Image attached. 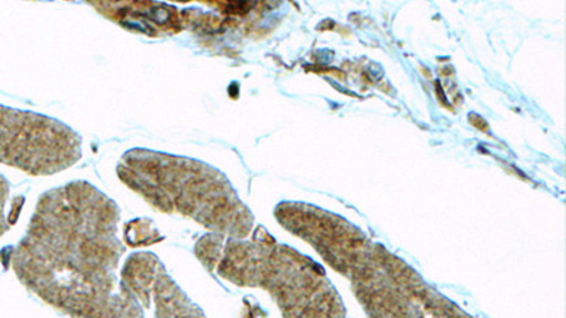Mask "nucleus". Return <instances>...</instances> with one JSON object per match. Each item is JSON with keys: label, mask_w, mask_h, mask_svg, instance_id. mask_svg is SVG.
Wrapping results in <instances>:
<instances>
[{"label": "nucleus", "mask_w": 566, "mask_h": 318, "mask_svg": "<svg viewBox=\"0 0 566 318\" xmlns=\"http://www.w3.org/2000/svg\"><path fill=\"white\" fill-rule=\"evenodd\" d=\"M116 174L151 209L193 220L212 234L247 240L254 230V214L231 181L203 160L135 148L125 151Z\"/></svg>", "instance_id": "7ed1b4c3"}, {"label": "nucleus", "mask_w": 566, "mask_h": 318, "mask_svg": "<svg viewBox=\"0 0 566 318\" xmlns=\"http://www.w3.org/2000/svg\"><path fill=\"white\" fill-rule=\"evenodd\" d=\"M124 240L133 247L149 246L164 241L155 222L149 219H136L129 221L124 229Z\"/></svg>", "instance_id": "0eeeda50"}, {"label": "nucleus", "mask_w": 566, "mask_h": 318, "mask_svg": "<svg viewBox=\"0 0 566 318\" xmlns=\"http://www.w3.org/2000/svg\"><path fill=\"white\" fill-rule=\"evenodd\" d=\"M214 271L232 285L268 292L283 318H346L325 271L276 242L264 226H258L251 240L226 239Z\"/></svg>", "instance_id": "20e7f679"}, {"label": "nucleus", "mask_w": 566, "mask_h": 318, "mask_svg": "<svg viewBox=\"0 0 566 318\" xmlns=\"http://www.w3.org/2000/svg\"><path fill=\"white\" fill-rule=\"evenodd\" d=\"M119 221V206L88 181L45 191L12 252L14 275L71 318H145L118 276Z\"/></svg>", "instance_id": "f257e3e1"}, {"label": "nucleus", "mask_w": 566, "mask_h": 318, "mask_svg": "<svg viewBox=\"0 0 566 318\" xmlns=\"http://www.w3.org/2000/svg\"><path fill=\"white\" fill-rule=\"evenodd\" d=\"M275 219L350 280L368 318H474L342 216L286 201Z\"/></svg>", "instance_id": "f03ea898"}, {"label": "nucleus", "mask_w": 566, "mask_h": 318, "mask_svg": "<svg viewBox=\"0 0 566 318\" xmlns=\"http://www.w3.org/2000/svg\"><path fill=\"white\" fill-rule=\"evenodd\" d=\"M120 280L144 309L155 305L156 318H207L151 252H136L125 261Z\"/></svg>", "instance_id": "423d86ee"}, {"label": "nucleus", "mask_w": 566, "mask_h": 318, "mask_svg": "<svg viewBox=\"0 0 566 318\" xmlns=\"http://www.w3.org/2000/svg\"><path fill=\"white\" fill-rule=\"evenodd\" d=\"M83 158V138L52 116L0 105V165L53 176Z\"/></svg>", "instance_id": "39448f33"}, {"label": "nucleus", "mask_w": 566, "mask_h": 318, "mask_svg": "<svg viewBox=\"0 0 566 318\" xmlns=\"http://www.w3.org/2000/svg\"><path fill=\"white\" fill-rule=\"evenodd\" d=\"M10 184L3 174H0V239L10 230V222L4 214V206L9 197Z\"/></svg>", "instance_id": "6e6552de"}]
</instances>
